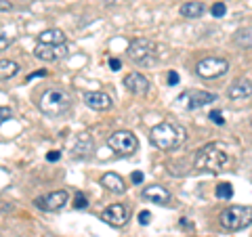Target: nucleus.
I'll use <instances>...</instances> for the list:
<instances>
[{"instance_id": "f257e3e1", "label": "nucleus", "mask_w": 252, "mask_h": 237, "mask_svg": "<svg viewBox=\"0 0 252 237\" xmlns=\"http://www.w3.org/2000/svg\"><path fill=\"white\" fill-rule=\"evenodd\" d=\"M149 139L162 151H172V149H179L187 141V130L181 124L166 120L154 126L152 132H149Z\"/></svg>"}, {"instance_id": "f03ea898", "label": "nucleus", "mask_w": 252, "mask_h": 237, "mask_svg": "<svg viewBox=\"0 0 252 237\" xmlns=\"http://www.w3.org/2000/svg\"><path fill=\"white\" fill-rule=\"evenodd\" d=\"M229 164V153L220 143H210L204 145L193 157V166L202 172H212V175H219L223 172Z\"/></svg>"}, {"instance_id": "7ed1b4c3", "label": "nucleus", "mask_w": 252, "mask_h": 237, "mask_svg": "<svg viewBox=\"0 0 252 237\" xmlns=\"http://www.w3.org/2000/svg\"><path fill=\"white\" fill-rule=\"evenodd\" d=\"M38 107H40V112L49 118H59L63 114L69 112V107H72V97H69L67 90L63 89H49L42 92L40 101H38Z\"/></svg>"}, {"instance_id": "20e7f679", "label": "nucleus", "mask_w": 252, "mask_h": 237, "mask_svg": "<svg viewBox=\"0 0 252 237\" xmlns=\"http://www.w3.org/2000/svg\"><path fill=\"white\" fill-rule=\"evenodd\" d=\"M219 223L225 231H242L252 225V206H229L220 212Z\"/></svg>"}, {"instance_id": "39448f33", "label": "nucleus", "mask_w": 252, "mask_h": 237, "mask_svg": "<svg viewBox=\"0 0 252 237\" xmlns=\"http://www.w3.org/2000/svg\"><path fill=\"white\" fill-rule=\"evenodd\" d=\"M128 57L139 65H156V44L147 38H135L128 44Z\"/></svg>"}, {"instance_id": "423d86ee", "label": "nucleus", "mask_w": 252, "mask_h": 237, "mask_svg": "<svg viewBox=\"0 0 252 237\" xmlns=\"http://www.w3.org/2000/svg\"><path fill=\"white\" fill-rule=\"evenodd\" d=\"M107 145L118 155H130L139 149V139L130 130H118L107 139Z\"/></svg>"}, {"instance_id": "0eeeda50", "label": "nucleus", "mask_w": 252, "mask_h": 237, "mask_svg": "<svg viewBox=\"0 0 252 237\" xmlns=\"http://www.w3.org/2000/svg\"><path fill=\"white\" fill-rule=\"evenodd\" d=\"M229 72V61L223 57H206L202 59L198 65H195V74L200 78H206V80H215Z\"/></svg>"}, {"instance_id": "6e6552de", "label": "nucleus", "mask_w": 252, "mask_h": 237, "mask_svg": "<svg viewBox=\"0 0 252 237\" xmlns=\"http://www.w3.org/2000/svg\"><path fill=\"white\" fill-rule=\"evenodd\" d=\"M67 202H69L67 191L65 189H59V191H51L49 195H44V197H38L36 206L40 210H44V212H59Z\"/></svg>"}, {"instance_id": "1a4fd4ad", "label": "nucleus", "mask_w": 252, "mask_h": 237, "mask_svg": "<svg viewBox=\"0 0 252 237\" xmlns=\"http://www.w3.org/2000/svg\"><path fill=\"white\" fill-rule=\"evenodd\" d=\"M128 214H130L128 206H124V204H112V206H107L101 212V218L112 227H124L128 223Z\"/></svg>"}, {"instance_id": "9d476101", "label": "nucleus", "mask_w": 252, "mask_h": 237, "mask_svg": "<svg viewBox=\"0 0 252 237\" xmlns=\"http://www.w3.org/2000/svg\"><path fill=\"white\" fill-rule=\"evenodd\" d=\"M34 55L36 59L40 61H57L61 57H65L67 55V46L65 44H40L34 49Z\"/></svg>"}, {"instance_id": "9b49d317", "label": "nucleus", "mask_w": 252, "mask_h": 237, "mask_svg": "<svg viewBox=\"0 0 252 237\" xmlns=\"http://www.w3.org/2000/svg\"><path fill=\"white\" fill-rule=\"evenodd\" d=\"M124 86H126V90H128V92L141 97V94H147V90H149V80H147L143 74L130 72V74H126V78H124Z\"/></svg>"}, {"instance_id": "f8f14e48", "label": "nucleus", "mask_w": 252, "mask_h": 237, "mask_svg": "<svg viewBox=\"0 0 252 237\" xmlns=\"http://www.w3.org/2000/svg\"><path fill=\"white\" fill-rule=\"evenodd\" d=\"M187 99V109H200V107H206L210 103L217 101V94L215 92H206V90H191L183 94V101Z\"/></svg>"}, {"instance_id": "ddd939ff", "label": "nucleus", "mask_w": 252, "mask_h": 237, "mask_svg": "<svg viewBox=\"0 0 252 237\" xmlns=\"http://www.w3.org/2000/svg\"><path fill=\"white\" fill-rule=\"evenodd\" d=\"M84 103L89 105L94 112H105V109L112 107V97L107 92H101V90H93V92H86L84 94Z\"/></svg>"}, {"instance_id": "4468645a", "label": "nucleus", "mask_w": 252, "mask_h": 237, "mask_svg": "<svg viewBox=\"0 0 252 237\" xmlns=\"http://www.w3.org/2000/svg\"><path fill=\"white\" fill-rule=\"evenodd\" d=\"M93 149H94L93 137L91 134H86V132H82V134H78L76 137V143L72 147V155L78 157V160H82V157H89L93 153Z\"/></svg>"}, {"instance_id": "2eb2a0df", "label": "nucleus", "mask_w": 252, "mask_h": 237, "mask_svg": "<svg viewBox=\"0 0 252 237\" xmlns=\"http://www.w3.org/2000/svg\"><path fill=\"white\" fill-rule=\"evenodd\" d=\"M101 185H103L107 191H112V193H116V195H122V193H126V180L118 175V172H105L103 177H101Z\"/></svg>"}, {"instance_id": "dca6fc26", "label": "nucleus", "mask_w": 252, "mask_h": 237, "mask_svg": "<svg viewBox=\"0 0 252 237\" xmlns=\"http://www.w3.org/2000/svg\"><path fill=\"white\" fill-rule=\"evenodd\" d=\"M252 97V82L250 80H235L229 89H227V99L231 101H244Z\"/></svg>"}, {"instance_id": "f3484780", "label": "nucleus", "mask_w": 252, "mask_h": 237, "mask_svg": "<svg viewBox=\"0 0 252 237\" xmlns=\"http://www.w3.org/2000/svg\"><path fill=\"white\" fill-rule=\"evenodd\" d=\"M170 191L162 185H149L143 189V200L152 202V204H168L170 202Z\"/></svg>"}, {"instance_id": "a211bd4d", "label": "nucleus", "mask_w": 252, "mask_h": 237, "mask_svg": "<svg viewBox=\"0 0 252 237\" xmlns=\"http://www.w3.org/2000/svg\"><path fill=\"white\" fill-rule=\"evenodd\" d=\"M179 13H181V17H185V19H198L206 13V6L202 2H198V0H189V2L181 4Z\"/></svg>"}, {"instance_id": "6ab92c4d", "label": "nucleus", "mask_w": 252, "mask_h": 237, "mask_svg": "<svg viewBox=\"0 0 252 237\" xmlns=\"http://www.w3.org/2000/svg\"><path fill=\"white\" fill-rule=\"evenodd\" d=\"M38 42L40 44H65V34L61 30H44L38 36Z\"/></svg>"}, {"instance_id": "aec40b11", "label": "nucleus", "mask_w": 252, "mask_h": 237, "mask_svg": "<svg viewBox=\"0 0 252 237\" xmlns=\"http://www.w3.org/2000/svg\"><path fill=\"white\" fill-rule=\"evenodd\" d=\"M19 74V65L11 59H0V80H9V78Z\"/></svg>"}, {"instance_id": "412c9836", "label": "nucleus", "mask_w": 252, "mask_h": 237, "mask_svg": "<svg viewBox=\"0 0 252 237\" xmlns=\"http://www.w3.org/2000/svg\"><path fill=\"white\" fill-rule=\"evenodd\" d=\"M233 42L242 49H252V28H242L233 34Z\"/></svg>"}, {"instance_id": "4be33fe9", "label": "nucleus", "mask_w": 252, "mask_h": 237, "mask_svg": "<svg viewBox=\"0 0 252 237\" xmlns=\"http://www.w3.org/2000/svg\"><path fill=\"white\" fill-rule=\"evenodd\" d=\"M215 193H217L219 200H231V197H233V187L229 183H219Z\"/></svg>"}, {"instance_id": "5701e85b", "label": "nucleus", "mask_w": 252, "mask_h": 237, "mask_svg": "<svg viewBox=\"0 0 252 237\" xmlns=\"http://www.w3.org/2000/svg\"><path fill=\"white\" fill-rule=\"evenodd\" d=\"M74 208H78V210L89 208V200H86V195H84L82 191H78V193L74 195Z\"/></svg>"}, {"instance_id": "b1692460", "label": "nucleus", "mask_w": 252, "mask_h": 237, "mask_svg": "<svg viewBox=\"0 0 252 237\" xmlns=\"http://www.w3.org/2000/svg\"><path fill=\"white\" fill-rule=\"evenodd\" d=\"M210 13H212V17H225L227 6L223 2H215V4H212V9H210Z\"/></svg>"}, {"instance_id": "393cba45", "label": "nucleus", "mask_w": 252, "mask_h": 237, "mask_svg": "<svg viewBox=\"0 0 252 237\" xmlns=\"http://www.w3.org/2000/svg\"><path fill=\"white\" fill-rule=\"evenodd\" d=\"M11 118H13V109L0 105V124H4L6 120H11Z\"/></svg>"}, {"instance_id": "a878e982", "label": "nucleus", "mask_w": 252, "mask_h": 237, "mask_svg": "<svg viewBox=\"0 0 252 237\" xmlns=\"http://www.w3.org/2000/svg\"><path fill=\"white\" fill-rule=\"evenodd\" d=\"M139 223L141 225H149V223H152V212H147V210L139 212Z\"/></svg>"}, {"instance_id": "bb28decb", "label": "nucleus", "mask_w": 252, "mask_h": 237, "mask_svg": "<svg viewBox=\"0 0 252 237\" xmlns=\"http://www.w3.org/2000/svg\"><path fill=\"white\" fill-rule=\"evenodd\" d=\"M210 120L215 122V124H219V126L225 122V120H223V114H220V112H210Z\"/></svg>"}, {"instance_id": "cd10ccee", "label": "nucleus", "mask_w": 252, "mask_h": 237, "mask_svg": "<svg viewBox=\"0 0 252 237\" xmlns=\"http://www.w3.org/2000/svg\"><path fill=\"white\" fill-rule=\"evenodd\" d=\"M130 180H132V183H135V185H141V183H143V172H132V175H130Z\"/></svg>"}, {"instance_id": "c85d7f7f", "label": "nucleus", "mask_w": 252, "mask_h": 237, "mask_svg": "<svg viewBox=\"0 0 252 237\" xmlns=\"http://www.w3.org/2000/svg\"><path fill=\"white\" fill-rule=\"evenodd\" d=\"M177 84H179V74L168 72V86H177Z\"/></svg>"}, {"instance_id": "c756f323", "label": "nucleus", "mask_w": 252, "mask_h": 237, "mask_svg": "<svg viewBox=\"0 0 252 237\" xmlns=\"http://www.w3.org/2000/svg\"><path fill=\"white\" fill-rule=\"evenodd\" d=\"M9 44H11L9 38H6L4 34H0V51H6V49H9Z\"/></svg>"}, {"instance_id": "7c9ffc66", "label": "nucleus", "mask_w": 252, "mask_h": 237, "mask_svg": "<svg viewBox=\"0 0 252 237\" xmlns=\"http://www.w3.org/2000/svg\"><path fill=\"white\" fill-rule=\"evenodd\" d=\"M46 160H49V162L61 160V151H49V153H46Z\"/></svg>"}, {"instance_id": "2f4dec72", "label": "nucleus", "mask_w": 252, "mask_h": 237, "mask_svg": "<svg viewBox=\"0 0 252 237\" xmlns=\"http://www.w3.org/2000/svg\"><path fill=\"white\" fill-rule=\"evenodd\" d=\"M109 67L114 69V72H118V69L122 67V63H120V59H109Z\"/></svg>"}, {"instance_id": "473e14b6", "label": "nucleus", "mask_w": 252, "mask_h": 237, "mask_svg": "<svg viewBox=\"0 0 252 237\" xmlns=\"http://www.w3.org/2000/svg\"><path fill=\"white\" fill-rule=\"evenodd\" d=\"M13 4L9 2V0H0V11H11Z\"/></svg>"}, {"instance_id": "72a5a7b5", "label": "nucleus", "mask_w": 252, "mask_h": 237, "mask_svg": "<svg viewBox=\"0 0 252 237\" xmlns=\"http://www.w3.org/2000/svg\"><path fill=\"white\" fill-rule=\"evenodd\" d=\"M46 76V72H44V69H42V72H36V74H30V78H28V80H34V78H44Z\"/></svg>"}]
</instances>
